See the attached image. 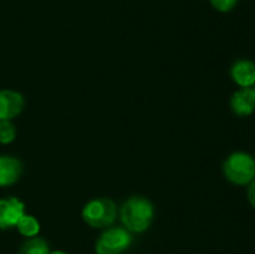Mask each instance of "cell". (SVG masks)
<instances>
[{"label":"cell","instance_id":"6da1fadb","mask_svg":"<svg viewBox=\"0 0 255 254\" xmlns=\"http://www.w3.org/2000/svg\"><path fill=\"white\" fill-rule=\"evenodd\" d=\"M153 218V207L143 197H132L122 206L121 219L128 231L141 233L151 224Z\"/></svg>","mask_w":255,"mask_h":254},{"label":"cell","instance_id":"7a4b0ae2","mask_svg":"<svg viewBox=\"0 0 255 254\" xmlns=\"http://www.w3.org/2000/svg\"><path fill=\"white\" fill-rule=\"evenodd\" d=\"M224 176L232 183L244 186L255 178V161L246 152H236L227 158L223 166Z\"/></svg>","mask_w":255,"mask_h":254},{"label":"cell","instance_id":"3957f363","mask_svg":"<svg viewBox=\"0 0 255 254\" xmlns=\"http://www.w3.org/2000/svg\"><path fill=\"white\" fill-rule=\"evenodd\" d=\"M117 209L114 202L107 198H99L89 202L82 211V218L94 228L111 226L116 219Z\"/></svg>","mask_w":255,"mask_h":254},{"label":"cell","instance_id":"277c9868","mask_svg":"<svg viewBox=\"0 0 255 254\" xmlns=\"http://www.w3.org/2000/svg\"><path fill=\"white\" fill-rule=\"evenodd\" d=\"M131 244V236L124 228L107 229L96 242L97 254H121Z\"/></svg>","mask_w":255,"mask_h":254},{"label":"cell","instance_id":"5b68a950","mask_svg":"<svg viewBox=\"0 0 255 254\" xmlns=\"http://www.w3.org/2000/svg\"><path fill=\"white\" fill-rule=\"evenodd\" d=\"M25 214V206L15 197L0 199V229L16 227L17 222Z\"/></svg>","mask_w":255,"mask_h":254},{"label":"cell","instance_id":"8992f818","mask_svg":"<svg viewBox=\"0 0 255 254\" xmlns=\"http://www.w3.org/2000/svg\"><path fill=\"white\" fill-rule=\"evenodd\" d=\"M24 107V99L21 94L11 90L0 91V120H7L16 117Z\"/></svg>","mask_w":255,"mask_h":254},{"label":"cell","instance_id":"52a82bcc","mask_svg":"<svg viewBox=\"0 0 255 254\" xmlns=\"http://www.w3.org/2000/svg\"><path fill=\"white\" fill-rule=\"evenodd\" d=\"M231 107L236 115L246 117L255 111V91L253 87H242L234 92L231 99Z\"/></svg>","mask_w":255,"mask_h":254},{"label":"cell","instance_id":"ba28073f","mask_svg":"<svg viewBox=\"0 0 255 254\" xmlns=\"http://www.w3.org/2000/svg\"><path fill=\"white\" fill-rule=\"evenodd\" d=\"M21 162L10 156H0V187L14 184L21 174Z\"/></svg>","mask_w":255,"mask_h":254},{"label":"cell","instance_id":"9c48e42d","mask_svg":"<svg viewBox=\"0 0 255 254\" xmlns=\"http://www.w3.org/2000/svg\"><path fill=\"white\" fill-rule=\"evenodd\" d=\"M232 79L241 87H253L255 84V64L249 60H239L232 66Z\"/></svg>","mask_w":255,"mask_h":254},{"label":"cell","instance_id":"30bf717a","mask_svg":"<svg viewBox=\"0 0 255 254\" xmlns=\"http://www.w3.org/2000/svg\"><path fill=\"white\" fill-rule=\"evenodd\" d=\"M16 228L22 236L25 237H35L40 232V223L35 217L24 214L17 222Z\"/></svg>","mask_w":255,"mask_h":254},{"label":"cell","instance_id":"8fae6325","mask_svg":"<svg viewBox=\"0 0 255 254\" xmlns=\"http://www.w3.org/2000/svg\"><path fill=\"white\" fill-rule=\"evenodd\" d=\"M19 254H50V251L44 239L31 238L22 244Z\"/></svg>","mask_w":255,"mask_h":254},{"label":"cell","instance_id":"7c38bea8","mask_svg":"<svg viewBox=\"0 0 255 254\" xmlns=\"http://www.w3.org/2000/svg\"><path fill=\"white\" fill-rule=\"evenodd\" d=\"M15 134L16 131L14 125L7 120H0V143H10L14 141Z\"/></svg>","mask_w":255,"mask_h":254},{"label":"cell","instance_id":"4fadbf2b","mask_svg":"<svg viewBox=\"0 0 255 254\" xmlns=\"http://www.w3.org/2000/svg\"><path fill=\"white\" fill-rule=\"evenodd\" d=\"M211 1H212V5H213L217 10L227 12L236 6L238 0H211Z\"/></svg>","mask_w":255,"mask_h":254},{"label":"cell","instance_id":"5bb4252c","mask_svg":"<svg viewBox=\"0 0 255 254\" xmlns=\"http://www.w3.org/2000/svg\"><path fill=\"white\" fill-rule=\"evenodd\" d=\"M248 199L251 202L252 206L255 208V179L253 182H251L248 188Z\"/></svg>","mask_w":255,"mask_h":254},{"label":"cell","instance_id":"9a60e30c","mask_svg":"<svg viewBox=\"0 0 255 254\" xmlns=\"http://www.w3.org/2000/svg\"><path fill=\"white\" fill-rule=\"evenodd\" d=\"M50 254H67V253H65V252H61V251H57V252H52V253Z\"/></svg>","mask_w":255,"mask_h":254},{"label":"cell","instance_id":"2e32d148","mask_svg":"<svg viewBox=\"0 0 255 254\" xmlns=\"http://www.w3.org/2000/svg\"><path fill=\"white\" fill-rule=\"evenodd\" d=\"M253 90H254V91H255V84L253 85Z\"/></svg>","mask_w":255,"mask_h":254}]
</instances>
